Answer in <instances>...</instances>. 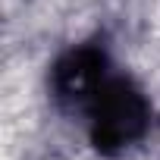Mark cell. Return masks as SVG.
<instances>
[{"label": "cell", "instance_id": "obj_1", "mask_svg": "<svg viewBox=\"0 0 160 160\" xmlns=\"http://www.w3.org/2000/svg\"><path fill=\"white\" fill-rule=\"evenodd\" d=\"M88 138L98 154L119 157L138 144L151 126V104L129 75H110L85 107Z\"/></svg>", "mask_w": 160, "mask_h": 160}, {"label": "cell", "instance_id": "obj_2", "mask_svg": "<svg viewBox=\"0 0 160 160\" xmlns=\"http://www.w3.org/2000/svg\"><path fill=\"white\" fill-rule=\"evenodd\" d=\"M110 75L113 72H110L107 47L101 41H85L57 57V63L50 69V91L63 107L85 110L88 101L98 94V88Z\"/></svg>", "mask_w": 160, "mask_h": 160}]
</instances>
